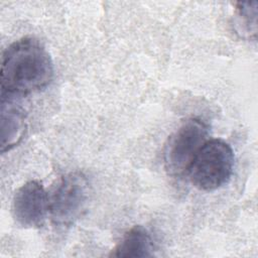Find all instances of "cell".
Listing matches in <instances>:
<instances>
[{"label":"cell","mask_w":258,"mask_h":258,"mask_svg":"<svg viewBox=\"0 0 258 258\" xmlns=\"http://www.w3.org/2000/svg\"><path fill=\"white\" fill-rule=\"evenodd\" d=\"M53 78V63L45 47L35 38L23 37L4 51L1 63V93L12 96L40 91Z\"/></svg>","instance_id":"6da1fadb"},{"label":"cell","mask_w":258,"mask_h":258,"mask_svg":"<svg viewBox=\"0 0 258 258\" xmlns=\"http://www.w3.org/2000/svg\"><path fill=\"white\" fill-rule=\"evenodd\" d=\"M234 152L222 139L207 140L190 162L186 175L194 186L201 190H215L231 177Z\"/></svg>","instance_id":"7a4b0ae2"},{"label":"cell","mask_w":258,"mask_h":258,"mask_svg":"<svg viewBox=\"0 0 258 258\" xmlns=\"http://www.w3.org/2000/svg\"><path fill=\"white\" fill-rule=\"evenodd\" d=\"M89 200V184L80 172L60 177L48 195L49 215L52 222L61 227L72 225L85 210Z\"/></svg>","instance_id":"3957f363"},{"label":"cell","mask_w":258,"mask_h":258,"mask_svg":"<svg viewBox=\"0 0 258 258\" xmlns=\"http://www.w3.org/2000/svg\"><path fill=\"white\" fill-rule=\"evenodd\" d=\"M208 126L197 118L184 121L169 137L164 151V163L168 173L179 176L186 170L194 157L208 140Z\"/></svg>","instance_id":"277c9868"},{"label":"cell","mask_w":258,"mask_h":258,"mask_svg":"<svg viewBox=\"0 0 258 258\" xmlns=\"http://www.w3.org/2000/svg\"><path fill=\"white\" fill-rule=\"evenodd\" d=\"M48 195L42 184L29 180L22 184L12 200V216L24 228H39L49 214Z\"/></svg>","instance_id":"5b68a950"},{"label":"cell","mask_w":258,"mask_h":258,"mask_svg":"<svg viewBox=\"0 0 258 258\" xmlns=\"http://www.w3.org/2000/svg\"><path fill=\"white\" fill-rule=\"evenodd\" d=\"M15 96L1 93V152L11 150L23 138L26 120L23 108L14 99Z\"/></svg>","instance_id":"8992f818"},{"label":"cell","mask_w":258,"mask_h":258,"mask_svg":"<svg viewBox=\"0 0 258 258\" xmlns=\"http://www.w3.org/2000/svg\"><path fill=\"white\" fill-rule=\"evenodd\" d=\"M154 255L153 240L148 231L140 226L130 228L119 243L112 249L110 256L117 258H143Z\"/></svg>","instance_id":"52a82bcc"},{"label":"cell","mask_w":258,"mask_h":258,"mask_svg":"<svg viewBox=\"0 0 258 258\" xmlns=\"http://www.w3.org/2000/svg\"><path fill=\"white\" fill-rule=\"evenodd\" d=\"M235 15L238 32L244 37L255 38L257 33V2H237Z\"/></svg>","instance_id":"ba28073f"}]
</instances>
